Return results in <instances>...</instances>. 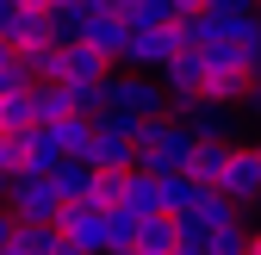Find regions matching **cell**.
<instances>
[{
    "label": "cell",
    "instance_id": "1",
    "mask_svg": "<svg viewBox=\"0 0 261 255\" xmlns=\"http://www.w3.org/2000/svg\"><path fill=\"white\" fill-rule=\"evenodd\" d=\"M193 143L180 124L162 112V118H149V124H137L130 131V162H137L143 174H187V162H193Z\"/></svg>",
    "mask_w": 261,
    "mask_h": 255
},
{
    "label": "cell",
    "instance_id": "2",
    "mask_svg": "<svg viewBox=\"0 0 261 255\" xmlns=\"http://www.w3.org/2000/svg\"><path fill=\"white\" fill-rule=\"evenodd\" d=\"M93 112H118V118H130V124H143V118H162V112H168V93H162L149 75L112 69V75L100 81V106H93Z\"/></svg>",
    "mask_w": 261,
    "mask_h": 255
},
{
    "label": "cell",
    "instance_id": "3",
    "mask_svg": "<svg viewBox=\"0 0 261 255\" xmlns=\"http://www.w3.org/2000/svg\"><path fill=\"white\" fill-rule=\"evenodd\" d=\"M168 118L193 143H243V124L230 106H212V100H168Z\"/></svg>",
    "mask_w": 261,
    "mask_h": 255
},
{
    "label": "cell",
    "instance_id": "4",
    "mask_svg": "<svg viewBox=\"0 0 261 255\" xmlns=\"http://www.w3.org/2000/svg\"><path fill=\"white\" fill-rule=\"evenodd\" d=\"M180 50H187V44H180V19H174V25H162V31H130V38H124V56H118V69L149 75V81H155Z\"/></svg>",
    "mask_w": 261,
    "mask_h": 255
},
{
    "label": "cell",
    "instance_id": "5",
    "mask_svg": "<svg viewBox=\"0 0 261 255\" xmlns=\"http://www.w3.org/2000/svg\"><path fill=\"white\" fill-rule=\"evenodd\" d=\"M13 212V224H56V212H62V199H56V187L44 181V174H13L7 181V199H0Z\"/></svg>",
    "mask_w": 261,
    "mask_h": 255
},
{
    "label": "cell",
    "instance_id": "6",
    "mask_svg": "<svg viewBox=\"0 0 261 255\" xmlns=\"http://www.w3.org/2000/svg\"><path fill=\"white\" fill-rule=\"evenodd\" d=\"M56 237L69 249H81V255H106V212L93 199H69L56 212Z\"/></svg>",
    "mask_w": 261,
    "mask_h": 255
},
{
    "label": "cell",
    "instance_id": "7",
    "mask_svg": "<svg viewBox=\"0 0 261 255\" xmlns=\"http://www.w3.org/2000/svg\"><path fill=\"white\" fill-rule=\"evenodd\" d=\"M212 193H224L230 206H255V193H261V156H255V143H237L230 149V162H224V174H218V187Z\"/></svg>",
    "mask_w": 261,
    "mask_h": 255
},
{
    "label": "cell",
    "instance_id": "8",
    "mask_svg": "<svg viewBox=\"0 0 261 255\" xmlns=\"http://www.w3.org/2000/svg\"><path fill=\"white\" fill-rule=\"evenodd\" d=\"M106 75H112V62H100L87 44H69V50H62V87H75L81 100L100 106V81H106Z\"/></svg>",
    "mask_w": 261,
    "mask_h": 255
},
{
    "label": "cell",
    "instance_id": "9",
    "mask_svg": "<svg viewBox=\"0 0 261 255\" xmlns=\"http://www.w3.org/2000/svg\"><path fill=\"white\" fill-rule=\"evenodd\" d=\"M155 87L168 93V100H199V87H205V56H199V50H180L168 69L155 75Z\"/></svg>",
    "mask_w": 261,
    "mask_h": 255
},
{
    "label": "cell",
    "instance_id": "10",
    "mask_svg": "<svg viewBox=\"0 0 261 255\" xmlns=\"http://www.w3.org/2000/svg\"><path fill=\"white\" fill-rule=\"evenodd\" d=\"M249 81H255L249 69H237V62H212V56H205V87H199V100L230 106V112H237V100H243V87H249Z\"/></svg>",
    "mask_w": 261,
    "mask_h": 255
},
{
    "label": "cell",
    "instance_id": "11",
    "mask_svg": "<svg viewBox=\"0 0 261 255\" xmlns=\"http://www.w3.org/2000/svg\"><path fill=\"white\" fill-rule=\"evenodd\" d=\"M124 38H130V31L112 13H87V25H81V44L100 56V62H112V69H118V56H124Z\"/></svg>",
    "mask_w": 261,
    "mask_h": 255
},
{
    "label": "cell",
    "instance_id": "12",
    "mask_svg": "<svg viewBox=\"0 0 261 255\" xmlns=\"http://www.w3.org/2000/svg\"><path fill=\"white\" fill-rule=\"evenodd\" d=\"M81 162H87L93 174H124V168H137V162H130V137H112V131H93V143H87Z\"/></svg>",
    "mask_w": 261,
    "mask_h": 255
},
{
    "label": "cell",
    "instance_id": "13",
    "mask_svg": "<svg viewBox=\"0 0 261 255\" xmlns=\"http://www.w3.org/2000/svg\"><path fill=\"white\" fill-rule=\"evenodd\" d=\"M44 181L56 187V199H62V206H69V199H87V193H93V168L81 162V156H62V162H56Z\"/></svg>",
    "mask_w": 261,
    "mask_h": 255
},
{
    "label": "cell",
    "instance_id": "14",
    "mask_svg": "<svg viewBox=\"0 0 261 255\" xmlns=\"http://www.w3.org/2000/svg\"><path fill=\"white\" fill-rule=\"evenodd\" d=\"M124 255H174V224H168V218H137Z\"/></svg>",
    "mask_w": 261,
    "mask_h": 255
},
{
    "label": "cell",
    "instance_id": "15",
    "mask_svg": "<svg viewBox=\"0 0 261 255\" xmlns=\"http://www.w3.org/2000/svg\"><path fill=\"white\" fill-rule=\"evenodd\" d=\"M230 149H237V143H199V149H193V162H187V181H199V187H218L224 162H230Z\"/></svg>",
    "mask_w": 261,
    "mask_h": 255
},
{
    "label": "cell",
    "instance_id": "16",
    "mask_svg": "<svg viewBox=\"0 0 261 255\" xmlns=\"http://www.w3.org/2000/svg\"><path fill=\"white\" fill-rule=\"evenodd\" d=\"M38 124V100H31V87L25 93H7L0 100V137H19V131H31Z\"/></svg>",
    "mask_w": 261,
    "mask_h": 255
},
{
    "label": "cell",
    "instance_id": "17",
    "mask_svg": "<svg viewBox=\"0 0 261 255\" xmlns=\"http://www.w3.org/2000/svg\"><path fill=\"white\" fill-rule=\"evenodd\" d=\"M50 137H56L62 156H87V143H93V118H62V124H50Z\"/></svg>",
    "mask_w": 261,
    "mask_h": 255
},
{
    "label": "cell",
    "instance_id": "18",
    "mask_svg": "<svg viewBox=\"0 0 261 255\" xmlns=\"http://www.w3.org/2000/svg\"><path fill=\"white\" fill-rule=\"evenodd\" d=\"M205 13H212V19H230V25H237V19H255V0H205Z\"/></svg>",
    "mask_w": 261,
    "mask_h": 255
},
{
    "label": "cell",
    "instance_id": "19",
    "mask_svg": "<svg viewBox=\"0 0 261 255\" xmlns=\"http://www.w3.org/2000/svg\"><path fill=\"white\" fill-rule=\"evenodd\" d=\"M19 19H25V13L13 7V0H0V44H7V50H13V31H19Z\"/></svg>",
    "mask_w": 261,
    "mask_h": 255
},
{
    "label": "cell",
    "instance_id": "20",
    "mask_svg": "<svg viewBox=\"0 0 261 255\" xmlns=\"http://www.w3.org/2000/svg\"><path fill=\"white\" fill-rule=\"evenodd\" d=\"M0 174H7V181L19 174V137H0Z\"/></svg>",
    "mask_w": 261,
    "mask_h": 255
},
{
    "label": "cell",
    "instance_id": "21",
    "mask_svg": "<svg viewBox=\"0 0 261 255\" xmlns=\"http://www.w3.org/2000/svg\"><path fill=\"white\" fill-rule=\"evenodd\" d=\"M174 7V19H193V13H205V0H168Z\"/></svg>",
    "mask_w": 261,
    "mask_h": 255
},
{
    "label": "cell",
    "instance_id": "22",
    "mask_svg": "<svg viewBox=\"0 0 261 255\" xmlns=\"http://www.w3.org/2000/svg\"><path fill=\"white\" fill-rule=\"evenodd\" d=\"M7 237H13V212L0 206V249H7Z\"/></svg>",
    "mask_w": 261,
    "mask_h": 255
},
{
    "label": "cell",
    "instance_id": "23",
    "mask_svg": "<svg viewBox=\"0 0 261 255\" xmlns=\"http://www.w3.org/2000/svg\"><path fill=\"white\" fill-rule=\"evenodd\" d=\"M19 13H50V0H13Z\"/></svg>",
    "mask_w": 261,
    "mask_h": 255
},
{
    "label": "cell",
    "instance_id": "24",
    "mask_svg": "<svg viewBox=\"0 0 261 255\" xmlns=\"http://www.w3.org/2000/svg\"><path fill=\"white\" fill-rule=\"evenodd\" d=\"M50 7H69V13H87V0H50Z\"/></svg>",
    "mask_w": 261,
    "mask_h": 255
},
{
    "label": "cell",
    "instance_id": "25",
    "mask_svg": "<svg viewBox=\"0 0 261 255\" xmlns=\"http://www.w3.org/2000/svg\"><path fill=\"white\" fill-rule=\"evenodd\" d=\"M243 255H261V231H249V249H243Z\"/></svg>",
    "mask_w": 261,
    "mask_h": 255
},
{
    "label": "cell",
    "instance_id": "26",
    "mask_svg": "<svg viewBox=\"0 0 261 255\" xmlns=\"http://www.w3.org/2000/svg\"><path fill=\"white\" fill-rule=\"evenodd\" d=\"M0 199H7V174H0Z\"/></svg>",
    "mask_w": 261,
    "mask_h": 255
},
{
    "label": "cell",
    "instance_id": "27",
    "mask_svg": "<svg viewBox=\"0 0 261 255\" xmlns=\"http://www.w3.org/2000/svg\"><path fill=\"white\" fill-rule=\"evenodd\" d=\"M255 149H261V124H255Z\"/></svg>",
    "mask_w": 261,
    "mask_h": 255
},
{
    "label": "cell",
    "instance_id": "28",
    "mask_svg": "<svg viewBox=\"0 0 261 255\" xmlns=\"http://www.w3.org/2000/svg\"><path fill=\"white\" fill-rule=\"evenodd\" d=\"M255 13H261V0H255Z\"/></svg>",
    "mask_w": 261,
    "mask_h": 255
},
{
    "label": "cell",
    "instance_id": "29",
    "mask_svg": "<svg viewBox=\"0 0 261 255\" xmlns=\"http://www.w3.org/2000/svg\"><path fill=\"white\" fill-rule=\"evenodd\" d=\"M255 81H261V75H255Z\"/></svg>",
    "mask_w": 261,
    "mask_h": 255
}]
</instances>
